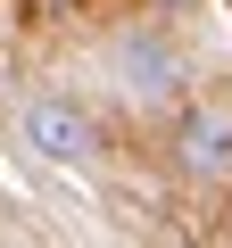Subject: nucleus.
<instances>
[{"label": "nucleus", "instance_id": "nucleus-1", "mask_svg": "<svg viewBox=\"0 0 232 248\" xmlns=\"http://www.w3.org/2000/svg\"><path fill=\"white\" fill-rule=\"evenodd\" d=\"M25 149H42L50 166H83L99 149V133H91V116L75 99H33L25 108Z\"/></svg>", "mask_w": 232, "mask_h": 248}, {"label": "nucleus", "instance_id": "nucleus-2", "mask_svg": "<svg viewBox=\"0 0 232 248\" xmlns=\"http://www.w3.org/2000/svg\"><path fill=\"white\" fill-rule=\"evenodd\" d=\"M174 157H182V174H199V182L232 174V108H191V116L174 124Z\"/></svg>", "mask_w": 232, "mask_h": 248}, {"label": "nucleus", "instance_id": "nucleus-3", "mask_svg": "<svg viewBox=\"0 0 232 248\" xmlns=\"http://www.w3.org/2000/svg\"><path fill=\"white\" fill-rule=\"evenodd\" d=\"M116 66H125V91H141V99H166L182 83L174 42H158V33H125V42H116Z\"/></svg>", "mask_w": 232, "mask_h": 248}]
</instances>
